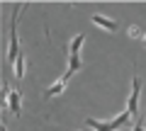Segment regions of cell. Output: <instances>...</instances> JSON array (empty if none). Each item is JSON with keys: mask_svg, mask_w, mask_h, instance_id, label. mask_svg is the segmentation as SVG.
<instances>
[{"mask_svg": "<svg viewBox=\"0 0 146 131\" xmlns=\"http://www.w3.org/2000/svg\"><path fill=\"white\" fill-rule=\"evenodd\" d=\"M129 121H131V117L127 114V112H122L117 119H110V121H100V119L88 117V119H85V126L93 129V131H117V129H122V126H127Z\"/></svg>", "mask_w": 146, "mask_h": 131, "instance_id": "obj_1", "label": "cell"}, {"mask_svg": "<svg viewBox=\"0 0 146 131\" xmlns=\"http://www.w3.org/2000/svg\"><path fill=\"white\" fill-rule=\"evenodd\" d=\"M27 7V3H17L15 5V15H12V22H10V46H7V63H15L17 56H20V44H17V17L20 12Z\"/></svg>", "mask_w": 146, "mask_h": 131, "instance_id": "obj_2", "label": "cell"}, {"mask_svg": "<svg viewBox=\"0 0 146 131\" xmlns=\"http://www.w3.org/2000/svg\"><path fill=\"white\" fill-rule=\"evenodd\" d=\"M139 92H141V78L134 75V80H131V92H129V100H127V114L131 119H136V112H139Z\"/></svg>", "mask_w": 146, "mask_h": 131, "instance_id": "obj_3", "label": "cell"}, {"mask_svg": "<svg viewBox=\"0 0 146 131\" xmlns=\"http://www.w3.org/2000/svg\"><path fill=\"white\" fill-rule=\"evenodd\" d=\"M90 22H93L95 27H100L102 32H107V34H115V32H117V22L112 20V17H107V15L95 12V15H90Z\"/></svg>", "mask_w": 146, "mask_h": 131, "instance_id": "obj_4", "label": "cell"}, {"mask_svg": "<svg viewBox=\"0 0 146 131\" xmlns=\"http://www.w3.org/2000/svg\"><path fill=\"white\" fill-rule=\"evenodd\" d=\"M7 107H10V114L12 117H20L22 114V92L20 90H12L10 97H7Z\"/></svg>", "mask_w": 146, "mask_h": 131, "instance_id": "obj_5", "label": "cell"}, {"mask_svg": "<svg viewBox=\"0 0 146 131\" xmlns=\"http://www.w3.org/2000/svg\"><path fill=\"white\" fill-rule=\"evenodd\" d=\"M66 85H68V80L61 75V78H58L54 85H49V88H46V92H44V100H51V97H56V95H61L63 90H66Z\"/></svg>", "mask_w": 146, "mask_h": 131, "instance_id": "obj_6", "label": "cell"}, {"mask_svg": "<svg viewBox=\"0 0 146 131\" xmlns=\"http://www.w3.org/2000/svg\"><path fill=\"white\" fill-rule=\"evenodd\" d=\"M80 68H83V61H80V56H68V68H66V73H63V78L71 80Z\"/></svg>", "mask_w": 146, "mask_h": 131, "instance_id": "obj_7", "label": "cell"}, {"mask_svg": "<svg viewBox=\"0 0 146 131\" xmlns=\"http://www.w3.org/2000/svg\"><path fill=\"white\" fill-rule=\"evenodd\" d=\"M83 44H85V34H76V37L68 41V56H80Z\"/></svg>", "mask_w": 146, "mask_h": 131, "instance_id": "obj_8", "label": "cell"}, {"mask_svg": "<svg viewBox=\"0 0 146 131\" xmlns=\"http://www.w3.org/2000/svg\"><path fill=\"white\" fill-rule=\"evenodd\" d=\"M12 75H15L17 80L25 78V53H20V56H17V61L12 63Z\"/></svg>", "mask_w": 146, "mask_h": 131, "instance_id": "obj_9", "label": "cell"}, {"mask_svg": "<svg viewBox=\"0 0 146 131\" xmlns=\"http://www.w3.org/2000/svg\"><path fill=\"white\" fill-rule=\"evenodd\" d=\"M127 34H129L131 39H144V34H146V32L141 29L139 24H129V29H127Z\"/></svg>", "mask_w": 146, "mask_h": 131, "instance_id": "obj_10", "label": "cell"}, {"mask_svg": "<svg viewBox=\"0 0 146 131\" xmlns=\"http://www.w3.org/2000/svg\"><path fill=\"white\" fill-rule=\"evenodd\" d=\"M136 124H141V126H146V114H144V117H141V119H139V121H136Z\"/></svg>", "mask_w": 146, "mask_h": 131, "instance_id": "obj_11", "label": "cell"}, {"mask_svg": "<svg viewBox=\"0 0 146 131\" xmlns=\"http://www.w3.org/2000/svg\"><path fill=\"white\" fill-rule=\"evenodd\" d=\"M131 131H146V129H144V126H141V124H136V126H134V129H131Z\"/></svg>", "mask_w": 146, "mask_h": 131, "instance_id": "obj_12", "label": "cell"}, {"mask_svg": "<svg viewBox=\"0 0 146 131\" xmlns=\"http://www.w3.org/2000/svg\"><path fill=\"white\" fill-rule=\"evenodd\" d=\"M0 131H7V129H5V121H3V126H0Z\"/></svg>", "mask_w": 146, "mask_h": 131, "instance_id": "obj_13", "label": "cell"}, {"mask_svg": "<svg viewBox=\"0 0 146 131\" xmlns=\"http://www.w3.org/2000/svg\"><path fill=\"white\" fill-rule=\"evenodd\" d=\"M141 41H144V46H146V34H144V39H141Z\"/></svg>", "mask_w": 146, "mask_h": 131, "instance_id": "obj_14", "label": "cell"}]
</instances>
